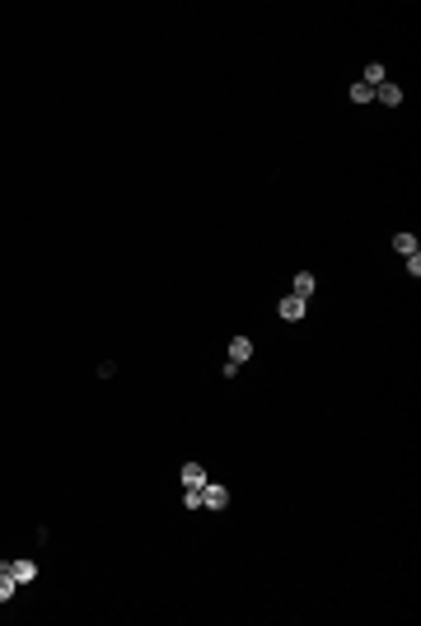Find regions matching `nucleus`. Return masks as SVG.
I'll use <instances>...</instances> for the list:
<instances>
[{
	"instance_id": "f257e3e1",
	"label": "nucleus",
	"mask_w": 421,
	"mask_h": 626,
	"mask_svg": "<svg viewBox=\"0 0 421 626\" xmlns=\"http://www.w3.org/2000/svg\"><path fill=\"white\" fill-rule=\"evenodd\" d=\"M225 505H230V491L220 481H206L202 486V510H225Z\"/></svg>"
},
{
	"instance_id": "f03ea898",
	"label": "nucleus",
	"mask_w": 421,
	"mask_h": 626,
	"mask_svg": "<svg viewBox=\"0 0 421 626\" xmlns=\"http://www.w3.org/2000/svg\"><path fill=\"white\" fill-rule=\"evenodd\" d=\"M178 481H183V486H197V491H202L210 477H206V468H202V463H183V468H178Z\"/></svg>"
},
{
	"instance_id": "7ed1b4c3",
	"label": "nucleus",
	"mask_w": 421,
	"mask_h": 626,
	"mask_svg": "<svg viewBox=\"0 0 421 626\" xmlns=\"http://www.w3.org/2000/svg\"><path fill=\"white\" fill-rule=\"evenodd\" d=\"M374 99H379L384 108H398V103H402V84H394V79H384V84L374 89Z\"/></svg>"
},
{
	"instance_id": "20e7f679",
	"label": "nucleus",
	"mask_w": 421,
	"mask_h": 626,
	"mask_svg": "<svg viewBox=\"0 0 421 626\" xmlns=\"http://www.w3.org/2000/svg\"><path fill=\"white\" fill-rule=\"evenodd\" d=\"M394 253H398V258H417V253H421L417 234H407V229H402V234H394Z\"/></svg>"
},
{
	"instance_id": "39448f33",
	"label": "nucleus",
	"mask_w": 421,
	"mask_h": 626,
	"mask_svg": "<svg viewBox=\"0 0 421 626\" xmlns=\"http://www.w3.org/2000/svg\"><path fill=\"white\" fill-rule=\"evenodd\" d=\"M281 318H286V323H300V318H304V299H300V295H286V299H281Z\"/></svg>"
},
{
	"instance_id": "423d86ee",
	"label": "nucleus",
	"mask_w": 421,
	"mask_h": 626,
	"mask_svg": "<svg viewBox=\"0 0 421 626\" xmlns=\"http://www.w3.org/2000/svg\"><path fill=\"white\" fill-rule=\"evenodd\" d=\"M10 575H14L19 584H33V579H38V566H33L28 556H19V561H10Z\"/></svg>"
},
{
	"instance_id": "0eeeda50",
	"label": "nucleus",
	"mask_w": 421,
	"mask_h": 626,
	"mask_svg": "<svg viewBox=\"0 0 421 626\" xmlns=\"http://www.w3.org/2000/svg\"><path fill=\"white\" fill-rule=\"evenodd\" d=\"M14 589H19V579L10 575V561H0V603L14 599Z\"/></svg>"
},
{
	"instance_id": "6e6552de",
	"label": "nucleus",
	"mask_w": 421,
	"mask_h": 626,
	"mask_svg": "<svg viewBox=\"0 0 421 626\" xmlns=\"http://www.w3.org/2000/svg\"><path fill=\"white\" fill-rule=\"evenodd\" d=\"M314 271H300V276H295V281H290V295H300V299H309V295H314Z\"/></svg>"
},
{
	"instance_id": "1a4fd4ad",
	"label": "nucleus",
	"mask_w": 421,
	"mask_h": 626,
	"mask_svg": "<svg viewBox=\"0 0 421 626\" xmlns=\"http://www.w3.org/2000/svg\"><path fill=\"white\" fill-rule=\"evenodd\" d=\"M248 355H253V341H248V337H234V341H230V360H234V365H243Z\"/></svg>"
},
{
	"instance_id": "9d476101",
	"label": "nucleus",
	"mask_w": 421,
	"mask_h": 626,
	"mask_svg": "<svg viewBox=\"0 0 421 626\" xmlns=\"http://www.w3.org/2000/svg\"><path fill=\"white\" fill-rule=\"evenodd\" d=\"M384 79H389V71H384L379 61H370V66H365V84H370V89H379Z\"/></svg>"
},
{
	"instance_id": "9b49d317",
	"label": "nucleus",
	"mask_w": 421,
	"mask_h": 626,
	"mask_svg": "<svg viewBox=\"0 0 421 626\" xmlns=\"http://www.w3.org/2000/svg\"><path fill=\"white\" fill-rule=\"evenodd\" d=\"M370 99H374V89H370L365 79H361V84H351V103H370Z\"/></svg>"
},
{
	"instance_id": "f8f14e48",
	"label": "nucleus",
	"mask_w": 421,
	"mask_h": 626,
	"mask_svg": "<svg viewBox=\"0 0 421 626\" xmlns=\"http://www.w3.org/2000/svg\"><path fill=\"white\" fill-rule=\"evenodd\" d=\"M183 505L187 510H202V491H197V486H183Z\"/></svg>"
},
{
	"instance_id": "ddd939ff",
	"label": "nucleus",
	"mask_w": 421,
	"mask_h": 626,
	"mask_svg": "<svg viewBox=\"0 0 421 626\" xmlns=\"http://www.w3.org/2000/svg\"><path fill=\"white\" fill-rule=\"evenodd\" d=\"M402 262H407V276L417 281V276H421V253H417V258H402Z\"/></svg>"
}]
</instances>
